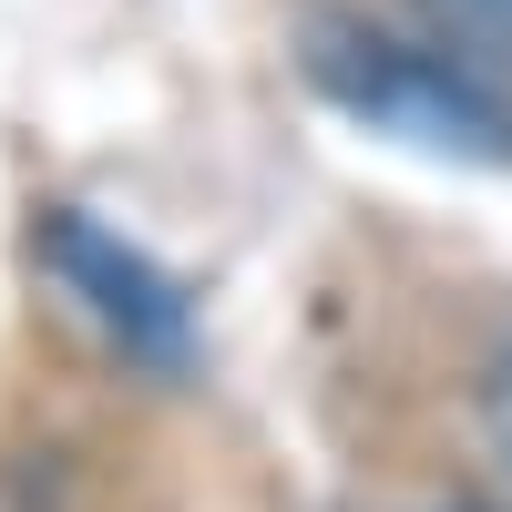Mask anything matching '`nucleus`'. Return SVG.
Returning <instances> with one entry per match:
<instances>
[{
  "mask_svg": "<svg viewBox=\"0 0 512 512\" xmlns=\"http://www.w3.org/2000/svg\"><path fill=\"white\" fill-rule=\"evenodd\" d=\"M441 31V62H461L492 93V72H512V0H420Z\"/></svg>",
  "mask_w": 512,
  "mask_h": 512,
  "instance_id": "3",
  "label": "nucleus"
},
{
  "mask_svg": "<svg viewBox=\"0 0 512 512\" xmlns=\"http://www.w3.org/2000/svg\"><path fill=\"white\" fill-rule=\"evenodd\" d=\"M318 72H328V93L349 103V113L390 123V134H410V144L502 154V103H492L461 62H441V52H400V41H328Z\"/></svg>",
  "mask_w": 512,
  "mask_h": 512,
  "instance_id": "1",
  "label": "nucleus"
},
{
  "mask_svg": "<svg viewBox=\"0 0 512 512\" xmlns=\"http://www.w3.org/2000/svg\"><path fill=\"white\" fill-rule=\"evenodd\" d=\"M492 420H502V451H512V369H502V390H492Z\"/></svg>",
  "mask_w": 512,
  "mask_h": 512,
  "instance_id": "4",
  "label": "nucleus"
},
{
  "mask_svg": "<svg viewBox=\"0 0 512 512\" xmlns=\"http://www.w3.org/2000/svg\"><path fill=\"white\" fill-rule=\"evenodd\" d=\"M41 256L62 267V287L93 308L134 359H164L175 369L185 359V297H175V277L154 267V256H134L123 236H103V226H82V216H52V236H41Z\"/></svg>",
  "mask_w": 512,
  "mask_h": 512,
  "instance_id": "2",
  "label": "nucleus"
}]
</instances>
